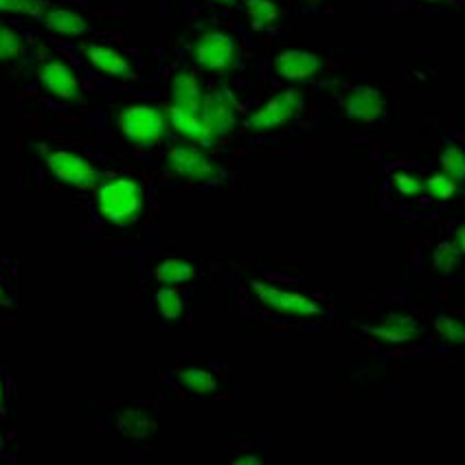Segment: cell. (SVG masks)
<instances>
[{
	"label": "cell",
	"mask_w": 465,
	"mask_h": 465,
	"mask_svg": "<svg viewBox=\"0 0 465 465\" xmlns=\"http://www.w3.org/2000/svg\"><path fill=\"white\" fill-rule=\"evenodd\" d=\"M432 336L437 342L454 351L465 349V314L459 308H443L432 319Z\"/></svg>",
	"instance_id": "9a60e30c"
},
{
	"label": "cell",
	"mask_w": 465,
	"mask_h": 465,
	"mask_svg": "<svg viewBox=\"0 0 465 465\" xmlns=\"http://www.w3.org/2000/svg\"><path fill=\"white\" fill-rule=\"evenodd\" d=\"M232 463H237V465H240V463H248V465H259V463H262V459H259V457H237L235 461H232Z\"/></svg>",
	"instance_id": "f546056e"
},
{
	"label": "cell",
	"mask_w": 465,
	"mask_h": 465,
	"mask_svg": "<svg viewBox=\"0 0 465 465\" xmlns=\"http://www.w3.org/2000/svg\"><path fill=\"white\" fill-rule=\"evenodd\" d=\"M424 3H441V0H424Z\"/></svg>",
	"instance_id": "836d02e7"
},
{
	"label": "cell",
	"mask_w": 465,
	"mask_h": 465,
	"mask_svg": "<svg viewBox=\"0 0 465 465\" xmlns=\"http://www.w3.org/2000/svg\"><path fill=\"white\" fill-rule=\"evenodd\" d=\"M35 77H38L40 88L49 97L55 99V102L77 105L82 104L84 99V84L79 79L75 68H71L64 60H53L42 62L35 71Z\"/></svg>",
	"instance_id": "5b68a950"
},
{
	"label": "cell",
	"mask_w": 465,
	"mask_h": 465,
	"mask_svg": "<svg viewBox=\"0 0 465 465\" xmlns=\"http://www.w3.org/2000/svg\"><path fill=\"white\" fill-rule=\"evenodd\" d=\"M45 165L55 181L73 187H93L97 183V169L88 158L66 150H53L45 156Z\"/></svg>",
	"instance_id": "ba28073f"
},
{
	"label": "cell",
	"mask_w": 465,
	"mask_h": 465,
	"mask_svg": "<svg viewBox=\"0 0 465 465\" xmlns=\"http://www.w3.org/2000/svg\"><path fill=\"white\" fill-rule=\"evenodd\" d=\"M165 167L173 176L187 183H209L220 173V167L200 150V145H193V143L169 147L165 154Z\"/></svg>",
	"instance_id": "8992f818"
},
{
	"label": "cell",
	"mask_w": 465,
	"mask_h": 465,
	"mask_svg": "<svg viewBox=\"0 0 465 465\" xmlns=\"http://www.w3.org/2000/svg\"><path fill=\"white\" fill-rule=\"evenodd\" d=\"M84 60L91 64L94 71L102 73L105 77H114V79H132L134 77V68H132V62L124 55L121 51L113 49L108 45H86L82 49Z\"/></svg>",
	"instance_id": "7c38bea8"
},
{
	"label": "cell",
	"mask_w": 465,
	"mask_h": 465,
	"mask_svg": "<svg viewBox=\"0 0 465 465\" xmlns=\"http://www.w3.org/2000/svg\"><path fill=\"white\" fill-rule=\"evenodd\" d=\"M5 400V387H3V380H0V404H3Z\"/></svg>",
	"instance_id": "1f68e13d"
},
{
	"label": "cell",
	"mask_w": 465,
	"mask_h": 465,
	"mask_svg": "<svg viewBox=\"0 0 465 465\" xmlns=\"http://www.w3.org/2000/svg\"><path fill=\"white\" fill-rule=\"evenodd\" d=\"M321 68H323V60L319 55L299 49L282 51L272 60L274 75L288 82H303V79L314 77Z\"/></svg>",
	"instance_id": "4fadbf2b"
},
{
	"label": "cell",
	"mask_w": 465,
	"mask_h": 465,
	"mask_svg": "<svg viewBox=\"0 0 465 465\" xmlns=\"http://www.w3.org/2000/svg\"><path fill=\"white\" fill-rule=\"evenodd\" d=\"M440 169L465 189V147L457 141H448L440 154Z\"/></svg>",
	"instance_id": "7402d4cb"
},
{
	"label": "cell",
	"mask_w": 465,
	"mask_h": 465,
	"mask_svg": "<svg viewBox=\"0 0 465 465\" xmlns=\"http://www.w3.org/2000/svg\"><path fill=\"white\" fill-rule=\"evenodd\" d=\"M152 277L167 285H181L195 279V268L193 263L183 262V259H165V262L154 266Z\"/></svg>",
	"instance_id": "44dd1931"
},
{
	"label": "cell",
	"mask_w": 465,
	"mask_h": 465,
	"mask_svg": "<svg viewBox=\"0 0 465 465\" xmlns=\"http://www.w3.org/2000/svg\"><path fill=\"white\" fill-rule=\"evenodd\" d=\"M391 181H393L395 192H398L401 198H415V195H421V187H424V178L417 172H411V169L393 172Z\"/></svg>",
	"instance_id": "4316f807"
},
{
	"label": "cell",
	"mask_w": 465,
	"mask_h": 465,
	"mask_svg": "<svg viewBox=\"0 0 465 465\" xmlns=\"http://www.w3.org/2000/svg\"><path fill=\"white\" fill-rule=\"evenodd\" d=\"M426 327L421 319L411 312H389L382 321L369 327V334L387 345H411L424 336Z\"/></svg>",
	"instance_id": "9c48e42d"
},
{
	"label": "cell",
	"mask_w": 465,
	"mask_h": 465,
	"mask_svg": "<svg viewBox=\"0 0 465 465\" xmlns=\"http://www.w3.org/2000/svg\"><path fill=\"white\" fill-rule=\"evenodd\" d=\"M26 51V40L20 31H15L12 25L0 23V64H9L23 57Z\"/></svg>",
	"instance_id": "cb8c5ba5"
},
{
	"label": "cell",
	"mask_w": 465,
	"mask_h": 465,
	"mask_svg": "<svg viewBox=\"0 0 465 465\" xmlns=\"http://www.w3.org/2000/svg\"><path fill=\"white\" fill-rule=\"evenodd\" d=\"M305 108V94L297 88H285L277 93L274 97L268 99L259 108L248 116L246 128L252 132H271L290 124V121L299 119Z\"/></svg>",
	"instance_id": "277c9868"
},
{
	"label": "cell",
	"mask_w": 465,
	"mask_h": 465,
	"mask_svg": "<svg viewBox=\"0 0 465 465\" xmlns=\"http://www.w3.org/2000/svg\"><path fill=\"white\" fill-rule=\"evenodd\" d=\"M156 308L161 310L163 319L173 321V319H181L183 310H184V301L181 297V292L173 288H163L156 292Z\"/></svg>",
	"instance_id": "484cf974"
},
{
	"label": "cell",
	"mask_w": 465,
	"mask_h": 465,
	"mask_svg": "<svg viewBox=\"0 0 465 465\" xmlns=\"http://www.w3.org/2000/svg\"><path fill=\"white\" fill-rule=\"evenodd\" d=\"M204 86L200 77L192 71H181L172 77L169 84V104L178 105V108L200 113L204 102Z\"/></svg>",
	"instance_id": "e0dca14e"
},
{
	"label": "cell",
	"mask_w": 465,
	"mask_h": 465,
	"mask_svg": "<svg viewBox=\"0 0 465 465\" xmlns=\"http://www.w3.org/2000/svg\"><path fill=\"white\" fill-rule=\"evenodd\" d=\"M145 187L141 181L130 176L105 181L94 195V207H97L99 215L116 226L134 224L145 211Z\"/></svg>",
	"instance_id": "6da1fadb"
},
{
	"label": "cell",
	"mask_w": 465,
	"mask_h": 465,
	"mask_svg": "<svg viewBox=\"0 0 465 465\" xmlns=\"http://www.w3.org/2000/svg\"><path fill=\"white\" fill-rule=\"evenodd\" d=\"M178 384L189 395H211L218 391V378L204 369H183L178 373Z\"/></svg>",
	"instance_id": "603a6c76"
},
{
	"label": "cell",
	"mask_w": 465,
	"mask_h": 465,
	"mask_svg": "<svg viewBox=\"0 0 465 465\" xmlns=\"http://www.w3.org/2000/svg\"><path fill=\"white\" fill-rule=\"evenodd\" d=\"M246 15L252 29L262 31L277 23L279 7L272 0H246Z\"/></svg>",
	"instance_id": "d4e9b609"
},
{
	"label": "cell",
	"mask_w": 465,
	"mask_h": 465,
	"mask_svg": "<svg viewBox=\"0 0 465 465\" xmlns=\"http://www.w3.org/2000/svg\"><path fill=\"white\" fill-rule=\"evenodd\" d=\"M384 113H387V99L375 88H351L345 97V114L353 121H378Z\"/></svg>",
	"instance_id": "5bb4252c"
},
{
	"label": "cell",
	"mask_w": 465,
	"mask_h": 465,
	"mask_svg": "<svg viewBox=\"0 0 465 465\" xmlns=\"http://www.w3.org/2000/svg\"><path fill=\"white\" fill-rule=\"evenodd\" d=\"M42 23L55 35L64 38H79L91 29L88 20L71 7H49L42 12Z\"/></svg>",
	"instance_id": "ac0fdd59"
},
{
	"label": "cell",
	"mask_w": 465,
	"mask_h": 465,
	"mask_svg": "<svg viewBox=\"0 0 465 465\" xmlns=\"http://www.w3.org/2000/svg\"><path fill=\"white\" fill-rule=\"evenodd\" d=\"M450 235L454 237V242H457L459 248H461L463 255H465V222H459V224H454Z\"/></svg>",
	"instance_id": "f1b7e54d"
},
{
	"label": "cell",
	"mask_w": 465,
	"mask_h": 465,
	"mask_svg": "<svg viewBox=\"0 0 465 465\" xmlns=\"http://www.w3.org/2000/svg\"><path fill=\"white\" fill-rule=\"evenodd\" d=\"M203 119L213 130L215 136L231 134L235 130L237 119H240V110H237L235 99L229 91H211L204 94L203 110H200Z\"/></svg>",
	"instance_id": "8fae6325"
},
{
	"label": "cell",
	"mask_w": 465,
	"mask_h": 465,
	"mask_svg": "<svg viewBox=\"0 0 465 465\" xmlns=\"http://www.w3.org/2000/svg\"><path fill=\"white\" fill-rule=\"evenodd\" d=\"M465 192L459 183H454L450 176L437 169V172L428 173L424 178V187H421V195L428 203H452L454 198H459Z\"/></svg>",
	"instance_id": "ffe728a7"
},
{
	"label": "cell",
	"mask_w": 465,
	"mask_h": 465,
	"mask_svg": "<svg viewBox=\"0 0 465 465\" xmlns=\"http://www.w3.org/2000/svg\"><path fill=\"white\" fill-rule=\"evenodd\" d=\"M116 428L128 440H150L156 432V420L147 411L128 409L116 417Z\"/></svg>",
	"instance_id": "d6986e66"
},
{
	"label": "cell",
	"mask_w": 465,
	"mask_h": 465,
	"mask_svg": "<svg viewBox=\"0 0 465 465\" xmlns=\"http://www.w3.org/2000/svg\"><path fill=\"white\" fill-rule=\"evenodd\" d=\"M163 114H165L167 128L176 132V134L187 143L209 147L213 145L215 139H218L200 113H192V110H184L173 104H167L163 105Z\"/></svg>",
	"instance_id": "30bf717a"
},
{
	"label": "cell",
	"mask_w": 465,
	"mask_h": 465,
	"mask_svg": "<svg viewBox=\"0 0 465 465\" xmlns=\"http://www.w3.org/2000/svg\"><path fill=\"white\" fill-rule=\"evenodd\" d=\"M3 12L42 18L45 3H42V0H0V14Z\"/></svg>",
	"instance_id": "83f0119b"
},
{
	"label": "cell",
	"mask_w": 465,
	"mask_h": 465,
	"mask_svg": "<svg viewBox=\"0 0 465 465\" xmlns=\"http://www.w3.org/2000/svg\"><path fill=\"white\" fill-rule=\"evenodd\" d=\"M252 292L263 308L277 312L285 316H316L323 314V310L314 303V301L303 297V294L294 292V290L279 288V285L266 282H252Z\"/></svg>",
	"instance_id": "52a82bcc"
},
{
	"label": "cell",
	"mask_w": 465,
	"mask_h": 465,
	"mask_svg": "<svg viewBox=\"0 0 465 465\" xmlns=\"http://www.w3.org/2000/svg\"><path fill=\"white\" fill-rule=\"evenodd\" d=\"M116 125H119L121 136L125 141L134 143L141 147H154L167 136V121L163 114V108L154 105L136 104L124 108L116 116Z\"/></svg>",
	"instance_id": "7a4b0ae2"
},
{
	"label": "cell",
	"mask_w": 465,
	"mask_h": 465,
	"mask_svg": "<svg viewBox=\"0 0 465 465\" xmlns=\"http://www.w3.org/2000/svg\"><path fill=\"white\" fill-rule=\"evenodd\" d=\"M211 3H222V5H229L232 0H211Z\"/></svg>",
	"instance_id": "d6a6232c"
},
{
	"label": "cell",
	"mask_w": 465,
	"mask_h": 465,
	"mask_svg": "<svg viewBox=\"0 0 465 465\" xmlns=\"http://www.w3.org/2000/svg\"><path fill=\"white\" fill-rule=\"evenodd\" d=\"M465 266V255L459 248L454 237H446V240L435 242L430 248V255H428V268L435 274L437 279H452L463 271Z\"/></svg>",
	"instance_id": "2e32d148"
},
{
	"label": "cell",
	"mask_w": 465,
	"mask_h": 465,
	"mask_svg": "<svg viewBox=\"0 0 465 465\" xmlns=\"http://www.w3.org/2000/svg\"><path fill=\"white\" fill-rule=\"evenodd\" d=\"M237 42L224 31H207L193 45V62L211 75H231L237 66Z\"/></svg>",
	"instance_id": "3957f363"
},
{
	"label": "cell",
	"mask_w": 465,
	"mask_h": 465,
	"mask_svg": "<svg viewBox=\"0 0 465 465\" xmlns=\"http://www.w3.org/2000/svg\"><path fill=\"white\" fill-rule=\"evenodd\" d=\"M5 301H7V292H5V288L0 285V303H5Z\"/></svg>",
	"instance_id": "4dcf8cb0"
}]
</instances>
